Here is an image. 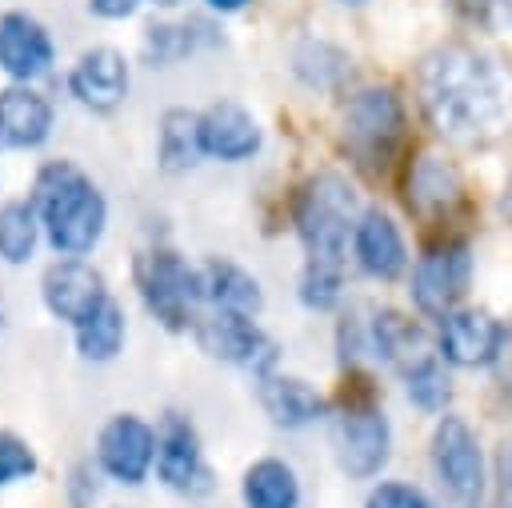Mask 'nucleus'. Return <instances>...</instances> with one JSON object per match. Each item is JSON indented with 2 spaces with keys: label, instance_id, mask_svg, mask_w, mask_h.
<instances>
[{
  "label": "nucleus",
  "instance_id": "nucleus-1",
  "mask_svg": "<svg viewBox=\"0 0 512 508\" xmlns=\"http://www.w3.org/2000/svg\"><path fill=\"white\" fill-rule=\"evenodd\" d=\"M416 88L428 124L452 144L492 140L512 108V92L500 64L468 44H444L428 52Z\"/></svg>",
  "mask_w": 512,
  "mask_h": 508
},
{
  "label": "nucleus",
  "instance_id": "nucleus-2",
  "mask_svg": "<svg viewBox=\"0 0 512 508\" xmlns=\"http://www.w3.org/2000/svg\"><path fill=\"white\" fill-rule=\"evenodd\" d=\"M28 200L36 204L48 244L60 256H84L100 244L108 224V204L100 188L72 160H48L36 172Z\"/></svg>",
  "mask_w": 512,
  "mask_h": 508
},
{
  "label": "nucleus",
  "instance_id": "nucleus-3",
  "mask_svg": "<svg viewBox=\"0 0 512 508\" xmlns=\"http://www.w3.org/2000/svg\"><path fill=\"white\" fill-rule=\"evenodd\" d=\"M356 188L340 172H316L300 184L292 200V224L308 260L344 264L348 236L356 232Z\"/></svg>",
  "mask_w": 512,
  "mask_h": 508
},
{
  "label": "nucleus",
  "instance_id": "nucleus-4",
  "mask_svg": "<svg viewBox=\"0 0 512 508\" xmlns=\"http://www.w3.org/2000/svg\"><path fill=\"white\" fill-rule=\"evenodd\" d=\"M136 284H140L148 312L164 328L172 332L196 328V304H204V292H200V268H192L184 256L168 248L144 252L136 260Z\"/></svg>",
  "mask_w": 512,
  "mask_h": 508
},
{
  "label": "nucleus",
  "instance_id": "nucleus-5",
  "mask_svg": "<svg viewBox=\"0 0 512 508\" xmlns=\"http://www.w3.org/2000/svg\"><path fill=\"white\" fill-rule=\"evenodd\" d=\"M404 140V104L392 88H364L344 112V144L360 168L380 172Z\"/></svg>",
  "mask_w": 512,
  "mask_h": 508
},
{
  "label": "nucleus",
  "instance_id": "nucleus-6",
  "mask_svg": "<svg viewBox=\"0 0 512 508\" xmlns=\"http://www.w3.org/2000/svg\"><path fill=\"white\" fill-rule=\"evenodd\" d=\"M468 280H472V248L468 240L460 236H444L436 244H428L416 264H412V304L432 316V320H444L448 312L460 308L464 292H468Z\"/></svg>",
  "mask_w": 512,
  "mask_h": 508
},
{
  "label": "nucleus",
  "instance_id": "nucleus-7",
  "mask_svg": "<svg viewBox=\"0 0 512 508\" xmlns=\"http://www.w3.org/2000/svg\"><path fill=\"white\" fill-rule=\"evenodd\" d=\"M328 440H332L340 472H348L352 480H372L392 456L388 416H384V408H376L368 400L344 404L328 424Z\"/></svg>",
  "mask_w": 512,
  "mask_h": 508
},
{
  "label": "nucleus",
  "instance_id": "nucleus-8",
  "mask_svg": "<svg viewBox=\"0 0 512 508\" xmlns=\"http://www.w3.org/2000/svg\"><path fill=\"white\" fill-rule=\"evenodd\" d=\"M432 468L440 488L460 504V508H480L488 492V472H484V452L476 432L460 416H440L432 428Z\"/></svg>",
  "mask_w": 512,
  "mask_h": 508
},
{
  "label": "nucleus",
  "instance_id": "nucleus-9",
  "mask_svg": "<svg viewBox=\"0 0 512 508\" xmlns=\"http://www.w3.org/2000/svg\"><path fill=\"white\" fill-rule=\"evenodd\" d=\"M196 340L212 360L248 368L260 376H268L276 368V344L272 336L244 312H228V308H212L208 316H196Z\"/></svg>",
  "mask_w": 512,
  "mask_h": 508
},
{
  "label": "nucleus",
  "instance_id": "nucleus-10",
  "mask_svg": "<svg viewBox=\"0 0 512 508\" xmlns=\"http://www.w3.org/2000/svg\"><path fill=\"white\" fill-rule=\"evenodd\" d=\"M156 476L184 496L212 492V468L204 464L200 432L184 412H164L156 428Z\"/></svg>",
  "mask_w": 512,
  "mask_h": 508
},
{
  "label": "nucleus",
  "instance_id": "nucleus-11",
  "mask_svg": "<svg viewBox=\"0 0 512 508\" xmlns=\"http://www.w3.org/2000/svg\"><path fill=\"white\" fill-rule=\"evenodd\" d=\"M40 296H44V308L56 320H68L72 328L84 324L88 316H96L112 300L104 288V276L80 256H64V260L48 264V272L40 280Z\"/></svg>",
  "mask_w": 512,
  "mask_h": 508
},
{
  "label": "nucleus",
  "instance_id": "nucleus-12",
  "mask_svg": "<svg viewBox=\"0 0 512 508\" xmlns=\"http://www.w3.org/2000/svg\"><path fill=\"white\" fill-rule=\"evenodd\" d=\"M96 460L100 468L120 484H144V476L156 464V432L136 412L112 416L96 436Z\"/></svg>",
  "mask_w": 512,
  "mask_h": 508
},
{
  "label": "nucleus",
  "instance_id": "nucleus-13",
  "mask_svg": "<svg viewBox=\"0 0 512 508\" xmlns=\"http://www.w3.org/2000/svg\"><path fill=\"white\" fill-rule=\"evenodd\" d=\"M500 344H504V324L488 308H456L436 328V352L444 364L456 368L496 364Z\"/></svg>",
  "mask_w": 512,
  "mask_h": 508
},
{
  "label": "nucleus",
  "instance_id": "nucleus-14",
  "mask_svg": "<svg viewBox=\"0 0 512 508\" xmlns=\"http://www.w3.org/2000/svg\"><path fill=\"white\" fill-rule=\"evenodd\" d=\"M68 92L92 108V112H112L128 96V60L116 48H88L68 72Z\"/></svg>",
  "mask_w": 512,
  "mask_h": 508
},
{
  "label": "nucleus",
  "instance_id": "nucleus-15",
  "mask_svg": "<svg viewBox=\"0 0 512 508\" xmlns=\"http://www.w3.org/2000/svg\"><path fill=\"white\" fill-rule=\"evenodd\" d=\"M264 144V132L256 124V116L232 100H220L212 108L200 112V148L204 156L212 160H224V164H240V160H252Z\"/></svg>",
  "mask_w": 512,
  "mask_h": 508
},
{
  "label": "nucleus",
  "instance_id": "nucleus-16",
  "mask_svg": "<svg viewBox=\"0 0 512 508\" xmlns=\"http://www.w3.org/2000/svg\"><path fill=\"white\" fill-rule=\"evenodd\" d=\"M52 36L48 28L28 12H4L0 16V72H8L16 84H28L52 68Z\"/></svg>",
  "mask_w": 512,
  "mask_h": 508
},
{
  "label": "nucleus",
  "instance_id": "nucleus-17",
  "mask_svg": "<svg viewBox=\"0 0 512 508\" xmlns=\"http://www.w3.org/2000/svg\"><path fill=\"white\" fill-rule=\"evenodd\" d=\"M352 252H356V264L376 280H396L408 268L404 236H400L396 220L384 208H364L360 212L356 232H352Z\"/></svg>",
  "mask_w": 512,
  "mask_h": 508
},
{
  "label": "nucleus",
  "instance_id": "nucleus-18",
  "mask_svg": "<svg viewBox=\"0 0 512 508\" xmlns=\"http://www.w3.org/2000/svg\"><path fill=\"white\" fill-rule=\"evenodd\" d=\"M52 132V104L32 84H8L0 92V144L40 148Z\"/></svg>",
  "mask_w": 512,
  "mask_h": 508
},
{
  "label": "nucleus",
  "instance_id": "nucleus-19",
  "mask_svg": "<svg viewBox=\"0 0 512 508\" xmlns=\"http://www.w3.org/2000/svg\"><path fill=\"white\" fill-rule=\"evenodd\" d=\"M404 200L416 216H444L460 204V172L448 164V160H436V156H420L412 168H408V184H404Z\"/></svg>",
  "mask_w": 512,
  "mask_h": 508
},
{
  "label": "nucleus",
  "instance_id": "nucleus-20",
  "mask_svg": "<svg viewBox=\"0 0 512 508\" xmlns=\"http://www.w3.org/2000/svg\"><path fill=\"white\" fill-rule=\"evenodd\" d=\"M260 404L272 416V424H280V428H304V424H312L328 412L324 396L308 380L280 376V372L260 376Z\"/></svg>",
  "mask_w": 512,
  "mask_h": 508
},
{
  "label": "nucleus",
  "instance_id": "nucleus-21",
  "mask_svg": "<svg viewBox=\"0 0 512 508\" xmlns=\"http://www.w3.org/2000/svg\"><path fill=\"white\" fill-rule=\"evenodd\" d=\"M200 292H204V304L244 312V316H256L264 304L256 276H248L240 264H228V260H204L200 264Z\"/></svg>",
  "mask_w": 512,
  "mask_h": 508
},
{
  "label": "nucleus",
  "instance_id": "nucleus-22",
  "mask_svg": "<svg viewBox=\"0 0 512 508\" xmlns=\"http://www.w3.org/2000/svg\"><path fill=\"white\" fill-rule=\"evenodd\" d=\"M368 344H372V352H376L380 360H388V364H396V368H408L412 360H420L424 352H432L424 328H420L416 320H408L404 312H396V308H380V312L372 316V324H368Z\"/></svg>",
  "mask_w": 512,
  "mask_h": 508
},
{
  "label": "nucleus",
  "instance_id": "nucleus-23",
  "mask_svg": "<svg viewBox=\"0 0 512 508\" xmlns=\"http://www.w3.org/2000/svg\"><path fill=\"white\" fill-rule=\"evenodd\" d=\"M240 496H244V508H300V480L292 464L264 456L244 468Z\"/></svg>",
  "mask_w": 512,
  "mask_h": 508
},
{
  "label": "nucleus",
  "instance_id": "nucleus-24",
  "mask_svg": "<svg viewBox=\"0 0 512 508\" xmlns=\"http://www.w3.org/2000/svg\"><path fill=\"white\" fill-rule=\"evenodd\" d=\"M200 156H204V148H200V112L168 108L160 116V168L164 172H184Z\"/></svg>",
  "mask_w": 512,
  "mask_h": 508
},
{
  "label": "nucleus",
  "instance_id": "nucleus-25",
  "mask_svg": "<svg viewBox=\"0 0 512 508\" xmlns=\"http://www.w3.org/2000/svg\"><path fill=\"white\" fill-rule=\"evenodd\" d=\"M124 336H128V324H124V312L116 300H108L96 316H88L84 324H76V352L84 360H116L120 348H124Z\"/></svg>",
  "mask_w": 512,
  "mask_h": 508
},
{
  "label": "nucleus",
  "instance_id": "nucleus-26",
  "mask_svg": "<svg viewBox=\"0 0 512 508\" xmlns=\"http://www.w3.org/2000/svg\"><path fill=\"white\" fill-rule=\"evenodd\" d=\"M40 212L32 200H8L0 208V260L4 264H24L36 252L40 240Z\"/></svg>",
  "mask_w": 512,
  "mask_h": 508
},
{
  "label": "nucleus",
  "instance_id": "nucleus-27",
  "mask_svg": "<svg viewBox=\"0 0 512 508\" xmlns=\"http://www.w3.org/2000/svg\"><path fill=\"white\" fill-rule=\"evenodd\" d=\"M400 372H404V392H408V400H412L416 408L440 412V408L448 404L452 384H448V372H444L440 352H424L420 360H412V364L400 368Z\"/></svg>",
  "mask_w": 512,
  "mask_h": 508
},
{
  "label": "nucleus",
  "instance_id": "nucleus-28",
  "mask_svg": "<svg viewBox=\"0 0 512 508\" xmlns=\"http://www.w3.org/2000/svg\"><path fill=\"white\" fill-rule=\"evenodd\" d=\"M216 36H208V24H156L148 28V40H144V52L156 60V64H172L188 52H196L200 44H212Z\"/></svg>",
  "mask_w": 512,
  "mask_h": 508
},
{
  "label": "nucleus",
  "instance_id": "nucleus-29",
  "mask_svg": "<svg viewBox=\"0 0 512 508\" xmlns=\"http://www.w3.org/2000/svg\"><path fill=\"white\" fill-rule=\"evenodd\" d=\"M340 288H344L340 264H324V260H308L304 272H300V284H296L300 304L304 308H316V312H328L340 300Z\"/></svg>",
  "mask_w": 512,
  "mask_h": 508
},
{
  "label": "nucleus",
  "instance_id": "nucleus-30",
  "mask_svg": "<svg viewBox=\"0 0 512 508\" xmlns=\"http://www.w3.org/2000/svg\"><path fill=\"white\" fill-rule=\"evenodd\" d=\"M32 472H36V452L28 448V440L0 428V488H8L16 480H28Z\"/></svg>",
  "mask_w": 512,
  "mask_h": 508
},
{
  "label": "nucleus",
  "instance_id": "nucleus-31",
  "mask_svg": "<svg viewBox=\"0 0 512 508\" xmlns=\"http://www.w3.org/2000/svg\"><path fill=\"white\" fill-rule=\"evenodd\" d=\"M364 508H432V504H428V496L420 488L400 484V480H384V484H376L368 492Z\"/></svg>",
  "mask_w": 512,
  "mask_h": 508
},
{
  "label": "nucleus",
  "instance_id": "nucleus-32",
  "mask_svg": "<svg viewBox=\"0 0 512 508\" xmlns=\"http://www.w3.org/2000/svg\"><path fill=\"white\" fill-rule=\"evenodd\" d=\"M496 500L500 508H512V436H504L496 456Z\"/></svg>",
  "mask_w": 512,
  "mask_h": 508
},
{
  "label": "nucleus",
  "instance_id": "nucleus-33",
  "mask_svg": "<svg viewBox=\"0 0 512 508\" xmlns=\"http://www.w3.org/2000/svg\"><path fill=\"white\" fill-rule=\"evenodd\" d=\"M496 380H500V388H504V396L512 400V320L504 324V344H500V352H496Z\"/></svg>",
  "mask_w": 512,
  "mask_h": 508
},
{
  "label": "nucleus",
  "instance_id": "nucleus-34",
  "mask_svg": "<svg viewBox=\"0 0 512 508\" xmlns=\"http://www.w3.org/2000/svg\"><path fill=\"white\" fill-rule=\"evenodd\" d=\"M88 8L96 16H104V20H124V16H132L140 8V0H88Z\"/></svg>",
  "mask_w": 512,
  "mask_h": 508
},
{
  "label": "nucleus",
  "instance_id": "nucleus-35",
  "mask_svg": "<svg viewBox=\"0 0 512 508\" xmlns=\"http://www.w3.org/2000/svg\"><path fill=\"white\" fill-rule=\"evenodd\" d=\"M248 0H208V8H216V12H240Z\"/></svg>",
  "mask_w": 512,
  "mask_h": 508
},
{
  "label": "nucleus",
  "instance_id": "nucleus-36",
  "mask_svg": "<svg viewBox=\"0 0 512 508\" xmlns=\"http://www.w3.org/2000/svg\"><path fill=\"white\" fill-rule=\"evenodd\" d=\"M504 216L512 220V180H508V188H504Z\"/></svg>",
  "mask_w": 512,
  "mask_h": 508
},
{
  "label": "nucleus",
  "instance_id": "nucleus-37",
  "mask_svg": "<svg viewBox=\"0 0 512 508\" xmlns=\"http://www.w3.org/2000/svg\"><path fill=\"white\" fill-rule=\"evenodd\" d=\"M152 4H160V8H176V4H184V0H152Z\"/></svg>",
  "mask_w": 512,
  "mask_h": 508
},
{
  "label": "nucleus",
  "instance_id": "nucleus-38",
  "mask_svg": "<svg viewBox=\"0 0 512 508\" xmlns=\"http://www.w3.org/2000/svg\"><path fill=\"white\" fill-rule=\"evenodd\" d=\"M468 4H496V0H468Z\"/></svg>",
  "mask_w": 512,
  "mask_h": 508
},
{
  "label": "nucleus",
  "instance_id": "nucleus-39",
  "mask_svg": "<svg viewBox=\"0 0 512 508\" xmlns=\"http://www.w3.org/2000/svg\"><path fill=\"white\" fill-rule=\"evenodd\" d=\"M344 4H364V0H344Z\"/></svg>",
  "mask_w": 512,
  "mask_h": 508
},
{
  "label": "nucleus",
  "instance_id": "nucleus-40",
  "mask_svg": "<svg viewBox=\"0 0 512 508\" xmlns=\"http://www.w3.org/2000/svg\"><path fill=\"white\" fill-rule=\"evenodd\" d=\"M504 4H508V12H512V0H504Z\"/></svg>",
  "mask_w": 512,
  "mask_h": 508
}]
</instances>
